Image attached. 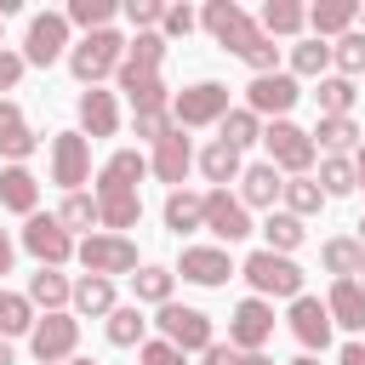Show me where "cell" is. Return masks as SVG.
Returning <instances> with one entry per match:
<instances>
[{"instance_id":"9a60e30c","label":"cell","mask_w":365,"mask_h":365,"mask_svg":"<svg viewBox=\"0 0 365 365\" xmlns=\"http://www.w3.org/2000/svg\"><path fill=\"white\" fill-rule=\"evenodd\" d=\"M171 274H182L194 285H228L234 279V257H228V245H182V262Z\"/></svg>"},{"instance_id":"2e32d148","label":"cell","mask_w":365,"mask_h":365,"mask_svg":"<svg viewBox=\"0 0 365 365\" xmlns=\"http://www.w3.org/2000/svg\"><path fill=\"white\" fill-rule=\"evenodd\" d=\"M285 319H291V336H297L308 354H325V348H331V314H325L319 297H308V291L291 297V314H285Z\"/></svg>"},{"instance_id":"6f0895ef","label":"cell","mask_w":365,"mask_h":365,"mask_svg":"<svg viewBox=\"0 0 365 365\" xmlns=\"http://www.w3.org/2000/svg\"><path fill=\"white\" fill-rule=\"evenodd\" d=\"M240 365H274L268 354H240Z\"/></svg>"},{"instance_id":"74e56055","label":"cell","mask_w":365,"mask_h":365,"mask_svg":"<svg viewBox=\"0 0 365 365\" xmlns=\"http://www.w3.org/2000/svg\"><path fill=\"white\" fill-rule=\"evenodd\" d=\"M114 0H68V29H86V34H97V29H114Z\"/></svg>"},{"instance_id":"d4e9b609","label":"cell","mask_w":365,"mask_h":365,"mask_svg":"<svg viewBox=\"0 0 365 365\" xmlns=\"http://www.w3.org/2000/svg\"><path fill=\"white\" fill-rule=\"evenodd\" d=\"M68 302H74V319H80V314H86V319H108V314L120 308V302H114V279H103V274H80Z\"/></svg>"},{"instance_id":"1f68e13d","label":"cell","mask_w":365,"mask_h":365,"mask_svg":"<svg viewBox=\"0 0 365 365\" xmlns=\"http://www.w3.org/2000/svg\"><path fill=\"white\" fill-rule=\"evenodd\" d=\"M103 331H108V342H114V348H143V342H148V319H143V308H137V302L114 308V314L103 319Z\"/></svg>"},{"instance_id":"6125c7cd","label":"cell","mask_w":365,"mask_h":365,"mask_svg":"<svg viewBox=\"0 0 365 365\" xmlns=\"http://www.w3.org/2000/svg\"><path fill=\"white\" fill-rule=\"evenodd\" d=\"M63 365H97V359H63Z\"/></svg>"},{"instance_id":"e0dca14e","label":"cell","mask_w":365,"mask_h":365,"mask_svg":"<svg viewBox=\"0 0 365 365\" xmlns=\"http://www.w3.org/2000/svg\"><path fill=\"white\" fill-rule=\"evenodd\" d=\"M160 63H165V40H160V34H131V40H125V57H120V68H114L120 91H125L131 80L160 74Z\"/></svg>"},{"instance_id":"4dcf8cb0","label":"cell","mask_w":365,"mask_h":365,"mask_svg":"<svg viewBox=\"0 0 365 365\" xmlns=\"http://www.w3.org/2000/svg\"><path fill=\"white\" fill-rule=\"evenodd\" d=\"M34 308H46V314H57L68 297H74V285H68V274H57V268H40V274H29V291H23Z\"/></svg>"},{"instance_id":"be15d7a7","label":"cell","mask_w":365,"mask_h":365,"mask_svg":"<svg viewBox=\"0 0 365 365\" xmlns=\"http://www.w3.org/2000/svg\"><path fill=\"white\" fill-rule=\"evenodd\" d=\"M359 274H365V262H359ZM359 285H365V279H359Z\"/></svg>"},{"instance_id":"7dc6e473","label":"cell","mask_w":365,"mask_h":365,"mask_svg":"<svg viewBox=\"0 0 365 365\" xmlns=\"http://www.w3.org/2000/svg\"><path fill=\"white\" fill-rule=\"evenodd\" d=\"M194 23H200L194 6H165V17H160V40H182V34H194Z\"/></svg>"},{"instance_id":"277c9868","label":"cell","mask_w":365,"mask_h":365,"mask_svg":"<svg viewBox=\"0 0 365 365\" xmlns=\"http://www.w3.org/2000/svg\"><path fill=\"white\" fill-rule=\"evenodd\" d=\"M228 114V86L222 80H194L171 97V125L177 131H200V125H217Z\"/></svg>"},{"instance_id":"d590c367","label":"cell","mask_w":365,"mask_h":365,"mask_svg":"<svg viewBox=\"0 0 365 365\" xmlns=\"http://www.w3.org/2000/svg\"><path fill=\"white\" fill-rule=\"evenodd\" d=\"M302 234H308V228H302L291 211H268V217H262V240H268L262 251H279V257H291V251L302 245Z\"/></svg>"},{"instance_id":"db71d44e","label":"cell","mask_w":365,"mask_h":365,"mask_svg":"<svg viewBox=\"0 0 365 365\" xmlns=\"http://www.w3.org/2000/svg\"><path fill=\"white\" fill-rule=\"evenodd\" d=\"M17 120H23V108H17L11 97H0V131H6V125H17Z\"/></svg>"},{"instance_id":"8d00e7d4","label":"cell","mask_w":365,"mask_h":365,"mask_svg":"<svg viewBox=\"0 0 365 365\" xmlns=\"http://www.w3.org/2000/svg\"><path fill=\"white\" fill-rule=\"evenodd\" d=\"M279 205L302 222V217H314L319 205H325V194H319V182L314 177H285V188H279Z\"/></svg>"},{"instance_id":"7a4b0ae2","label":"cell","mask_w":365,"mask_h":365,"mask_svg":"<svg viewBox=\"0 0 365 365\" xmlns=\"http://www.w3.org/2000/svg\"><path fill=\"white\" fill-rule=\"evenodd\" d=\"M200 29L222 46V51H234V57H245L257 40H262V29H257V17L240 6V0H211L205 11H200Z\"/></svg>"},{"instance_id":"11a10c76","label":"cell","mask_w":365,"mask_h":365,"mask_svg":"<svg viewBox=\"0 0 365 365\" xmlns=\"http://www.w3.org/2000/svg\"><path fill=\"white\" fill-rule=\"evenodd\" d=\"M354 188H365V125H359V154H354Z\"/></svg>"},{"instance_id":"f1b7e54d","label":"cell","mask_w":365,"mask_h":365,"mask_svg":"<svg viewBox=\"0 0 365 365\" xmlns=\"http://www.w3.org/2000/svg\"><path fill=\"white\" fill-rule=\"evenodd\" d=\"M165 228L182 240V234H194V228H205V211H200V194L194 188H171L165 194Z\"/></svg>"},{"instance_id":"c3c4849f","label":"cell","mask_w":365,"mask_h":365,"mask_svg":"<svg viewBox=\"0 0 365 365\" xmlns=\"http://www.w3.org/2000/svg\"><path fill=\"white\" fill-rule=\"evenodd\" d=\"M137 359H143V365H188V354H177V348H171V342H160V336H154V342H143V348H137Z\"/></svg>"},{"instance_id":"cb8c5ba5","label":"cell","mask_w":365,"mask_h":365,"mask_svg":"<svg viewBox=\"0 0 365 365\" xmlns=\"http://www.w3.org/2000/svg\"><path fill=\"white\" fill-rule=\"evenodd\" d=\"M279 188H285V177H279V171H274L268 160H257V165H245V171H240V205H245V211H251V205L274 211Z\"/></svg>"},{"instance_id":"e575fe53","label":"cell","mask_w":365,"mask_h":365,"mask_svg":"<svg viewBox=\"0 0 365 365\" xmlns=\"http://www.w3.org/2000/svg\"><path fill=\"white\" fill-rule=\"evenodd\" d=\"M29 331H34V302H29L23 291H6V285H0V342L29 336Z\"/></svg>"},{"instance_id":"7402d4cb","label":"cell","mask_w":365,"mask_h":365,"mask_svg":"<svg viewBox=\"0 0 365 365\" xmlns=\"http://www.w3.org/2000/svg\"><path fill=\"white\" fill-rule=\"evenodd\" d=\"M40 205V182L29 165H0V211H17V217H34Z\"/></svg>"},{"instance_id":"4fadbf2b","label":"cell","mask_w":365,"mask_h":365,"mask_svg":"<svg viewBox=\"0 0 365 365\" xmlns=\"http://www.w3.org/2000/svg\"><path fill=\"white\" fill-rule=\"evenodd\" d=\"M51 182L80 194V182H91V143L80 131H57L51 137Z\"/></svg>"},{"instance_id":"bcb514c9","label":"cell","mask_w":365,"mask_h":365,"mask_svg":"<svg viewBox=\"0 0 365 365\" xmlns=\"http://www.w3.org/2000/svg\"><path fill=\"white\" fill-rule=\"evenodd\" d=\"M120 11H125V23H131L137 34H160V17H165V6H160V0H125Z\"/></svg>"},{"instance_id":"83f0119b","label":"cell","mask_w":365,"mask_h":365,"mask_svg":"<svg viewBox=\"0 0 365 365\" xmlns=\"http://www.w3.org/2000/svg\"><path fill=\"white\" fill-rule=\"evenodd\" d=\"M200 171H205V182L211 188H228V182H240V148H228V143H205L200 148Z\"/></svg>"},{"instance_id":"94428289","label":"cell","mask_w":365,"mask_h":365,"mask_svg":"<svg viewBox=\"0 0 365 365\" xmlns=\"http://www.w3.org/2000/svg\"><path fill=\"white\" fill-rule=\"evenodd\" d=\"M291 365H319V359H314V354H302V359H291Z\"/></svg>"},{"instance_id":"836d02e7","label":"cell","mask_w":365,"mask_h":365,"mask_svg":"<svg viewBox=\"0 0 365 365\" xmlns=\"http://www.w3.org/2000/svg\"><path fill=\"white\" fill-rule=\"evenodd\" d=\"M171 285H177V274H171V268H160V262H143V268L131 274V291H137V308H143V302H154V308H165V302H171Z\"/></svg>"},{"instance_id":"f6af8a7d","label":"cell","mask_w":365,"mask_h":365,"mask_svg":"<svg viewBox=\"0 0 365 365\" xmlns=\"http://www.w3.org/2000/svg\"><path fill=\"white\" fill-rule=\"evenodd\" d=\"M57 222H63L68 234H74V228H91V222H97V200H91V194H68V200L57 205Z\"/></svg>"},{"instance_id":"484cf974","label":"cell","mask_w":365,"mask_h":365,"mask_svg":"<svg viewBox=\"0 0 365 365\" xmlns=\"http://www.w3.org/2000/svg\"><path fill=\"white\" fill-rule=\"evenodd\" d=\"M257 29H262L268 40H291V34L308 29V6H297V0H268L262 17H257Z\"/></svg>"},{"instance_id":"816d5d0a","label":"cell","mask_w":365,"mask_h":365,"mask_svg":"<svg viewBox=\"0 0 365 365\" xmlns=\"http://www.w3.org/2000/svg\"><path fill=\"white\" fill-rule=\"evenodd\" d=\"M200 359H205V365H240V348H228V342H211Z\"/></svg>"},{"instance_id":"681fc988","label":"cell","mask_w":365,"mask_h":365,"mask_svg":"<svg viewBox=\"0 0 365 365\" xmlns=\"http://www.w3.org/2000/svg\"><path fill=\"white\" fill-rule=\"evenodd\" d=\"M131 125H137L143 143H160V137L171 131V108H165V114H131Z\"/></svg>"},{"instance_id":"ba28073f","label":"cell","mask_w":365,"mask_h":365,"mask_svg":"<svg viewBox=\"0 0 365 365\" xmlns=\"http://www.w3.org/2000/svg\"><path fill=\"white\" fill-rule=\"evenodd\" d=\"M74 348H80V319H74L68 308L34 319V331H29V354H34L40 365H63V359H74Z\"/></svg>"},{"instance_id":"9f6ffc18","label":"cell","mask_w":365,"mask_h":365,"mask_svg":"<svg viewBox=\"0 0 365 365\" xmlns=\"http://www.w3.org/2000/svg\"><path fill=\"white\" fill-rule=\"evenodd\" d=\"M0 274H11V234L0 228Z\"/></svg>"},{"instance_id":"603a6c76","label":"cell","mask_w":365,"mask_h":365,"mask_svg":"<svg viewBox=\"0 0 365 365\" xmlns=\"http://www.w3.org/2000/svg\"><path fill=\"white\" fill-rule=\"evenodd\" d=\"M325 314H331V325H342V331H365V285H359V279H331Z\"/></svg>"},{"instance_id":"4316f807","label":"cell","mask_w":365,"mask_h":365,"mask_svg":"<svg viewBox=\"0 0 365 365\" xmlns=\"http://www.w3.org/2000/svg\"><path fill=\"white\" fill-rule=\"evenodd\" d=\"M308 137H314V148H325V154H348V148L359 143V125H354V114H319Z\"/></svg>"},{"instance_id":"8fae6325","label":"cell","mask_w":365,"mask_h":365,"mask_svg":"<svg viewBox=\"0 0 365 365\" xmlns=\"http://www.w3.org/2000/svg\"><path fill=\"white\" fill-rule=\"evenodd\" d=\"M297 97H302V86H297L285 68H274V74H257V80L245 86V108H251L257 120H285V114L297 108Z\"/></svg>"},{"instance_id":"ac0fdd59","label":"cell","mask_w":365,"mask_h":365,"mask_svg":"<svg viewBox=\"0 0 365 365\" xmlns=\"http://www.w3.org/2000/svg\"><path fill=\"white\" fill-rule=\"evenodd\" d=\"M188 165H194V143L171 125L160 143H154V160H148V171L160 177V182H171V188H182V177H188Z\"/></svg>"},{"instance_id":"b9f144b4","label":"cell","mask_w":365,"mask_h":365,"mask_svg":"<svg viewBox=\"0 0 365 365\" xmlns=\"http://www.w3.org/2000/svg\"><path fill=\"white\" fill-rule=\"evenodd\" d=\"M125 97H131V114H165V108H171V91H165V80H160V74L131 80V86H125Z\"/></svg>"},{"instance_id":"f907efd6","label":"cell","mask_w":365,"mask_h":365,"mask_svg":"<svg viewBox=\"0 0 365 365\" xmlns=\"http://www.w3.org/2000/svg\"><path fill=\"white\" fill-rule=\"evenodd\" d=\"M23 68H29L23 51H6V46H0V91H11V86L23 80Z\"/></svg>"},{"instance_id":"ffe728a7","label":"cell","mask_w":365,"mask_h":365,"mask_svg":"<svg viewBox=\"0 0 365 365\" xmlns=\"http://www.w3.org/2000/svg\"><path fill=\"white\" fill-rule=\"evenodd\" d=\"M120 131V103H114V91H80V137L91 143V137H114Z\"/></svg>"},{"instance_id":"3957f363","label":"cell","mask_w":365,"mask_h":365,"mask_svg":"<svg viewBox=\"0 0 365 365\" xmlns=\"http://www.w3.org/2000/svg\"><path fill=\"white\" fill-rule=\"evenodd\" d=\"M120 57H125V34H114V29L80 34V40L68 46V74H74L80 86H97L103 74H114V68H120Z\"/></svg>"},{"instance_id":"6da1fadb","label":"cell","mask_w":365,"mask_h":365,"mask_svg":"<svg viewBox=\"0 0 365 365\" xmlns=\"http://www.w3.org/2000/svg\"><path fill=\"white\" fill-rule=\"evenodd\" d=\"M262 148H268V165L279 171V177H314V137L302 131V125H291V120H268L262 125Z\"/></svg>"},{"instance_id":"7bdbcfd3","label":"cell","mask_w":365,"mask_h":365,"mask_svg":"<svg viewBox=\"0 0 365 365\" xmlns=\"http://www.w3.org/2000/svg\"><path fill=\"white\" fill-rule=\"evenodd\" d=\"M331 63H336V74H342V80L365 74V34H359V29H348L342 40H331Z\"/></svg>"},{"instance_id":"5bb4252c","label":"cell","mask_w":365,"mask_h":365,"mask_svg":"<svg viewBox=\"0 0 365 365\" xmlns=\"http://www.w3.org/2000/svg\"><path fill=\"white\" fill-rule=\"evenodd\" d=\"M200 211H205V228H211L222 245H234V240L251 234V211H245L240 194H228V188H205V194H200Z\"/></svg>"},{"instance_id":"ee69618b","label":"cell","mask_w":365,"mask_h":365,"mask_svg":"<svg viewBox=\"0 0 365 365\" xmlns=\"http://www.w3.org/2000/svg\"><path fill=\"white\" fill-rule=\"evenodd\" d=\"M34 148H40V137H34V125H29V120H17V125H6V131H0V160H6V165H23Z\"/></svg>"},{"instance_id":"60d3db41","label":"cell","mask_w":365,"mask_h":365,"mask_svg":"<svg viewBox=\"0 0 365 365\" xmlns=\"http://www.w3.org/2000/svg\"><path fill=\"white\" fill-rule=\"evenodd\" d=\"M325 68H331V46H325V40L308 34V40L291 46V80H302V74L314 80V74H325Z\"/></svg>"},{"instance_id":"9c48e42d","label":"cell","mask_w":365,"mask_h":365,"mask_svg":"<svg viewBox=\"0 0 365 365\" xmlns=\"http://www.w3.org/2000/svg\"><path fill=\"white\" fill-rule=\"evenodd\" d=\"M57 57H68V17L63 11H34L29 34H23V63L29 68H51Z\"/></svg>"},{"instance_id":"91938a15","label":"cell","mask_w":365,"mask_h":365,"mask_svg":"<svg viewBox=\"0 0 365 365\" xmlns=\"http://www.w3.org/2000/svg\"><path fill=\"white\" fill-rule=\"evenodd\" d=\"M354 228H359V234H354V240H359V251H365V217H359V222H354Z\"/></svg>"},{"instance_id":"680465c9","label":"cell","mask_w":365,"mask_h":365,"mask_svg":"<svg viewBox=\"0 0 365 365\" xmlns=\"http://www.w3.org/2000/svg\"><path fill=\"white\" fill-rule=\"evenodd\" d=\"M0 365H17V359H11V342H0Z\"/></svg>"},{"instance_id":"30bf717a","label":"cell","mask_w":365,"mask_h":365,"mask_svg":"<svg viewBox=\"0 0 365 365\" xmlns=\"http://www.w3.org/2000/svg\"><path fill=\"white\" fill-rule=\"evenodd\" d=\"M268 342H274V302L245 297V302L228 314V348H240V354H262Z\"/></svg>"},{"instance_id":"f35d334b","label":"cell","mask_w":365,"mask_h":365,"mask_svg":"<svg viewBox=\"0 0 365 365\" xmlns=\"http://www.w3.org/2000/svg\"><path fill=\"white\" fill-rule=\"evenodd\" d=\"M354 80H342V74H319V86H314V103H319V114H354Z\"/></svg>"},{"instance_id":"f5cc1de1","label":"cell","mask_w":365,"mask_h":365,"mask_svg":"<svg viewBox=\"0 0 365 365\" xmlns=\"http://www.w3.org/2000/svg\"><path fill=\"white\" fill-rule=\"evenodd\" d=\"M336 365H365V342H342V354H336Z\"/></svg>"},{"instance_id":"7c38bea8","label":"cell","mask_w":365,"mask_h":365,"mask_svg":"<svg viewBox=\"0 0 365 365\" xmlns=\"http://www.w3.org/2000/svg\"><path fill=\"white\" fill-rule=\"evenodd\" d=\"M23 251H29L40 268H63V262L74 257V234H68L57 217H40V211H34V217L23 222Z\"/></svg>"},{"instance_id":"d6986e66","label":"cell","mask_w":365,"mask_h":365,"mask_svg":"<svg viewBox=\"0 0 365 365\" xmlns=\"http://www.w3.org/2000/svg\"><path fill=\"white\" fill-rule=\"evenodd\" d=\"M143 177H148V160H143L137 148H120V154L103 160V171H97V194H137Z\"/></svg>"},{"instance_id":"44dd1931","label":"cell","mask_w":365,"mask_h":365,"mask_svg":"<svg viewBox=\"0 0 365 365\" xmlns=\"http://www.w3.org/2000/svg\"><path fill=\"white\" fill-rule=\"evenodd\" d=\"M359 23V0H319V6H308V29H314V40H342L348 29Z\"/></svg>"},{"instance_id":"ab89813d","label":"cell","mask_w":365,"mask_h":365,"mask_svg":"<svg viewBox=\"0 0 365 365\" xmlns=\"http://www.w3.org/2000/svg\"><path fill=\"white\" fill-rule=\"evenodd\" d=\"M314 182H319V194H325V200H342V194H354V160H348V154H325Z\"/></svg>"},{"instance_id":"f546056e","label":"cell","mask_w":365,"mask_h":365,"mask_svg":"<svg viewBox=\"0 0 365 365\" xmlns=\"http://www.w3.org/2000/svg\"><path fill=\"white\" fill-rule=\"evenodd\" d=\"M319 262H325V274H331V279H354V274H359V262H365V251H359V240H354V234H336V240H325V245H319Z\"/></svg>"},{"instance_id":"52a82bcc","label":"cell","mask_w":365,"mask_h":365,"mask_svg":"<svg viewBox=\"0 0 365 365\" xmlns=\"http://www.w3.org/2000/svg\"><path fill=\"white\" fill-rule=\"evenodd\" d=\"M74 257H80L86 274H103V279L137 274V245H131L125 234H86V240L74 245Z\"/></svg>"},{"instance_id":"8992f818","label":"cell","mask_w":365,"mask_h":365,"mask_svg":"<svg viewBox=\"0 0 365 365\" xmlns=\"http://www.w3.org/2000/svg\"><path fill=\"white\" fill-rule=\"evenodd\" d=\"M160 342H171L177 354H205L217 336H211V314H200V308H188V302H165L160 308Z\"/></svg>"},{"instance_id":"d6a6232c","label":"cell","mask_w":365,"mask_h":365,"mask_svg":"<svg viewBox=\"0 0 365 365\" xmlns=\"http://www.w3.org/2000/svg\"><path fill=\"white\" fill-rule=\"evenodd\" d=\"M217 143H228V148H251V143H262V120L251 114V108H228L222 120H217Z\"/></svg>"},{"instance_id":"5b68a950","label":"cell","mask_w":365,"mask_h":365,"mask_svg":"<svg viewBox=\"0 0 365 365\" xmlns=\"http://www.w3.org/2000/svg\"><path fill=\"white\" fill-rule=\"evenodd\" d=\"M240 274H245V285H251L262 302H274V297H302V268H297L291 257H279V251H251V257L240 262Z\"/></svg>"}]
</instances>
